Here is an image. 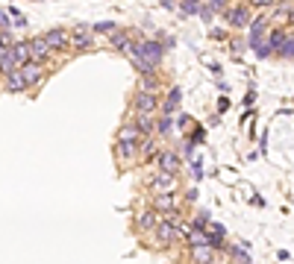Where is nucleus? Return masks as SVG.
<instances>
[{"mask_svg":"<svg viewBox=\"0 0 294 264\" xmlns=\"http://www.w3.org/2000/svg\"><path fill=\"white\" fill-rule=\"evenodd\" d=\"M132 115H156L162 106H159V97L156 94H150V91H138L135 88V94H132Z\"/></svg>","mask_w":294,"mask_h":264,"instance_id":"20e7f679","label":"nucleus"},{"mask_svg":"<svg viewBox=\"0 0 294 264\" xmlns=\"http://www.w3.org/2000/svg\"><path fill=\"white\" fill-rule=\"evenodd\" d=\"M156 165H159V170H165V173H174V176H180V170H183V156H180L177 150H159V159H156Z\"/></svg>","mask_w":294,"mask_h":264,"instance_id":"1a4fd4ad","label":"nucleus"},{"mask_svg":"<svg viewBox=\"0 0 294 264\" xmlns=\"http://www.w3.org/2000/svg\"><path fill=\"white\" fill-rule=\"evenodd\" d=\"M253 53H256L259 59H265V56H271V53H274V50H271V44H268V38H262L259 44L253 47Z\"/></svg>","mask_w":294,"mask_h":264,"instance_id":"cd10ccee","label":"nucleus"},{"mask_svg":"<svg viewBox=\"0 0 294 264\" xmlns=\"http://www.w3.org/2000/svg\"><path fill=\"white\" fill-rule=\"evenodd\" d=\"M189 259L195 264H218V253L212 247H189Z\"/></svg>","mask_w":294,"mask_h":264,"instance_id":"ddd939ff","label":"nucleus"},{"mask_svg":"<svg viewBox=\"0 0 294 264\" xmlns=\"http://www.w3.org/2000/svg\"><path fill=\"white\" fill-rule=\"evenodd\" d=\"M200 9H203V3L200 0H180V15L183 18H189V15H200Z\"/></svg>","mask_w":294,"mask_h":264,"instance_id":"b1692460","label":"nucleus"},{"mask_svg":"<svg viewBox=\"0 0 294 264\" xmlns=\"http://www.w3.org/2000/svg\"><path fill=\"white\" fill-rule=\"evenodd\" d=\"M227 109H229V100H227V97H221V100H218V112H221V115H224V112H227Z\"/></svg>","mask_w":294,"mask_h":264,"instance_id":"c9c22d12","label":"nucleus"},{"mask_svg":"<svg viewBox=\"0 0 294 264\" xmlns=\"http://www.w3.org/2000/svg\"><path fill=\"white\" fill-rule=\"evenodd\" d=\"M189 141H192V144H200V141H206V130H203V127H197L195 135H192Z\"/></svg>","mask_w":294,"mask_h":264,"instance_id":"473e14b6","label":"nucleus"},{"mask_svg":"<svg viewBox=\"0 0 294 264\" xmlns=\"http://www.w3.org/2000/svg\"><path fill=\"white\" fill-rule=\"evenodd\" d=\"M9 18H12V27H27V18L21 15V9L12 6V9H9Z\"/></svg>","mask_w":294,"mask_h":264,"instance_id":"bb28decb","label":"nucleus"},{"mask_svg":"<svg viewBox=\"0 0 294 264\" xmlns=\"http://www.w3.org/2000/svg\"><path fill=\"white\" fill-rule=\"evenodd\" d=\"M192 173H195V179H203V165H200V156L192 159Z\"/></svg>","mask_w":294,"mask_h":264,"instance_id":"7c9ffc66","label":"nucleus"},{"mask_svg":"<svg viewBox=\"0 0 294 264\" xmlns=\"http://www.w3.org/2000/svg\"><path fill=\"white\" fill-rule=\"evenodd\" d=\"M21 70H24V79H27V85H30V88H35V85H41V82H44V65L30 62V65H24Z\"/></svg>","mask_w":294,"mask_h":264,"instance_id":"dca6fc26","label":"nucleus"},{"mask_svg":"<svg viewBox=\"0 0 294 264\" xmlns=\"http://www.w3.org/2000/svg\"><path fill=\"white\" fill-rule=\"evenodd\" d=\"M224 21H227L229 27H235V30L250 27V21H253L250 6H227V9H224Z\"/></svg>","mask_w":294,"mask_h":264,"instance_id":"0eeeda50","label":"nucleus"},{"mask_svg":"<svg viewBox=\"0 0 294 264\" xmlns=\"http://www.w3.org/2000/svg\"><path fill=\"white\" fill-rule=\"evenodd\" d=\"M115 30H118L115 21H100V24H95V33H115Z\"/></svg>","mask_w":294,"mask_h":264,"instance_id":"c756f323","label":"nucleus"},{"mask_svg":"<svg viewBox=\"0 0 294 264\" xmlns=\"http://www.w3.org/2000/svg\"><path fill=\"white\" fill-rule=\"evenodd\" d=\"M265 30H268V18H253V21H250V38H247V47H250V50L265 38Z\"/></svg>","mask_w":294,"mask_h":264,"instance_id":"6ab92c4d","label":"nucleus"},{"mask_svg":"<svg viewBox=\"0 0 294 264\" xmlns=\"http://www.w3.org/2000/svg\"><path fill=\"white\" fill-rule=\"evenodd\" d=\"M132 41H135V38H130L127 30H115V33H109V47L118 50V53H127V50L132 47Z\"/></svg>","mask_w":294,"mask_h":264,"instance_id":"2eb2a0df","label":"nucleus"},{"mask_svg":"<svg viewBox=\"0 0 294 264\" xmlns=\"http://www.w3.org/2000/svg\"><path fill=\"white\" fill-rule=\"evenodd\" d=\"M180 156H183V159H195V144H192L189 138L180 144Z\"/></svg>","mask_w":294,"mask_h":264,"instance_id":"c85d7f7f","label":"nucleus"},{"mask_svg":"<svg viewBox=\"0 0 294 264\" xmlns=\"http://www.w3.org/2000/svg\"><path fill=\"white\" fill-rule=\"evenodd\" d=\"M180 238H183L180 223H174V220H168V217H162V220L156 223V229H153V244H156V247H171V244L180 241Z\"/></svg>","mask_w":294,"mask_h":264,"instance_id":"7ed1b4c3","label":"nucleus"},{"mask_svg":"<svg viewBox=\"0 0 294 264\" xmlns=\"http://www.w3.org/2000/svg\"><path fill=\"white\" fill-rule=\"evenodd\" d=\"M44 38H47V44H50L56 53H68V50H74V47H71V33L62 30V27H50V30L44 33Z\"/></svg>","mask_w":294,"mask_h":264,"instance_id":"6e6552de","label":"nucleus"},{"mask_svg":"<svg viewBox=\"0 0 294 264\" xmlns=\"http://www.w3.org/2000/svg\"><path fill=\"white\" fill-rule=\"evenodd\" d=\"M159 85H162V82H159V76H156V73H144V76L138 79V91H150V94H156V91H159Z\"/></svg>","mask_w":294,"mask_h":264,"instance_id":"4be33fe9","label":"nucleus"},{"mask_svg":"<svg viewBox=\"0 0 294 264\" xmlns=\"http://www.w3.org/2000/svg\"><path fill=\"white\" fill-rule=\"evenodd\" d=\"M180 100H183V88H180V85H171V91H168V97H165V103H162V109H159V112L171 118V115L180 109Z\"/></svg>","mask_w":294,"mask_h":264,"instance_id":"f3484780","label":"nucleus"},{"mask_svg":"<svg viewBox=\"0 0 294 264\" xmlns=\"http://www.w3.org/2000/svg\"><path fill=\"white\" fill-rule=\"evenodd\" d=\"M277 0H247V6L250 9H265V6H274Z\"/></svg>","mask_w":294,"mask_h":264,"instance_id":"2f4dec72","label":"nucleus"},{"mask_svg":"<svg viewBox=\"0 0 294 264\" xmlns=\"http://www.w3.org/2000/svg\"><path fill=\"white\" fill-rule=\"evenodd\" d=\"M268 44H271V50H274V53H283V47L289 44V35L283 33V30H274V33L268 35Z\"/></svg>","mask_w":294,"mask_h":264,"instance_id":"5701e85b","label":"nucleus"},{"mask_svg":"<svg viewBox=\"0 0 294 264\" xmlns=\"http://www.w3.org/2000/svg\"><path fill=\"white\" fill-rule=\"evenodd\" d=\"M162 6H165V9H174V12L180 9V3H177V0H162Z\"/></svg>","mask_w":294,"mask_h":264,"instance_id":"4c0bfd02","label":"nucleus"},{"mask_svg":"<svg viewBox=\"0 0 294 264\" xmlns=\"http://www.w3.org/2000/svg\"><path fill=\"white\" fill-rule=\"evenodd\" d=\"M6 53H9V44H3V41H0V59H3Z\"/></svg>","mask_w":294,"mask_h":264,"instance_id":"a19ab883","label":"nucleus"},{"mask_svg":"<svg viewBox=\"0 0 294 264\" xmlns=\"http://www.w3.org/2000/svg\"><path fill=\"white\" fill-rule=\"evenodd\" d=\"M209 232H212V235H221V238H227V226H224V223H212V226H209Z\"/></svg>","mask_w":294,"mask_h":264,"instance_id":"72a5a7b5","label":"nucleus"},{"mask_svg":"<svg viewBox=\"0 0 294 264\" xmlns=\"http://www.w3.org/2000/svg\"><path fill=\"white\" fill-rule=\"evenodd\" d=\"M115 156H118L124 165L138 162V156H141V141H138V144H135V141H118V144H115Z\"/></svg>","mask_w":294,"mask_h":264,"instance_id":"f8f14e48","label":"nucleus"},{"mask_svg":"<svg viewBox=\"0 0 294 264\" xmlns=\"http://www.w3.org/2000/svg\"><path fill=\"white\" fill-rule=\"evenodd\" d=\"M147 191L156 197V194H174L177 191V176L174 173H165V170H156L150 179H147Z\"/></svg>","mask_w":294,"mask_h":264,"instance_id":"39448f33","label":"nucleus"},{"mask_svg":"<svg viewBox=\"0 0 294 264\" xmlns=\"http://www.w3.org/2000/svg\"><path fill=\"white\" fill-rule=\"evenodd\" d=\"M200 3H203V9H209L212 15H221L229 6V0H200Z\"/></svg>","mask_w":294,"mask_h":264,"instance_id":"a878e982","label":"nucleus"},{"mask_svg":"<svg viewBox=\"0 0 294 264\" xmlns=\"http://www.w3.org/2000/svg\"><path fill=\"white\" fill-rule=\"evenodd\" d=\"M9 50H12V56H15L18 67H24V65H30V62H33V47H30V41H15Z\"/></svg>","mask_w":294,"mask_h":264,"instance_id":"4468645a","label":"nucleus"},{"mask_svg":"<svg viewBox=\"0 0 294 264\" xmlns=\"http://www.w3.org/2000/svg\"><path fill=\"white\" fill-rule=\"evenodd\" d=\"M289 24H294V9H292V15H289Z\"/></svg>","mask_w":294,"mask_h":264,"instance_id":"79ce46f5","label":"nucleus"},{"mask_svg":"<svg viewBox=\"0 0 294 264\" xmlns=\"http://www.w3.org/2000/svg\"><path fill=\"white\" fill-rule=\"evenodd\" d=\"M3 79H6V88H9L12 94H21L24 88H30V85H27V79H24V70H21V67H15V70H12V73H6Z\"/></svg>","mask_w":294,"mask_h":264,"instance_id":"a211bd4d","label":"nucleus"},{"mask_svg":"<svg viewBox=\"0 0 294 264\" xmlns=\"http://www.w3.org/2000/svg\"><path fill=\"white\" fill-rule=\"evenodd\" d=\"M212 38H215V41H224V38H227V33H224V30H212Z\"/></svg>","mask_w":294,"mask_h":264,"instance_id":"e433bc0d","label":"nucleus"},{"mask_svg":"<svg viewBox=\"0 0 294 264\" xmlns=\"http://www.w3.org/2000/svg\"><path fill=\"white\" fill-rule=\"evenodd\" d=\"M253 97H256V91L250 88V91H247V97H244V106H253Z\"/></svg>","mask_w":294,"mask_h":264,"instance_id":"58836bf2","label":"nucleus"},{"mask_svg":"<svg viewBox=\"0 0 294 264\" xmlns=\"http://www.w3.org/2000/svg\"><path fill=\"white\" fill-rule=\"evenodd\" d=\"M159 220H162V214H159L153 205H147V208H141V211L135 214V229L138 232H153Z\"/></svg>","mask_w":294,"mask_h":264,"instance_id":"9b49d317","label":"nucleus"},{"mask_svg":"<svg viewBox=\"0 0 294 264\" xmlns=\"http://www.w3.org/2000/svg\"><path fill=\"white\" fill-rule=\"evenodd\" d=\"M127 56H130V59L141 56V59H147L153 67H159L165 62V44L156 41V38H135L132 47L127 50Z\"/></svg>","mask_w":294,"mask_h":264,"instance_id":"f257e3e1","label":"nucleus"},{"mask_svg":"<svg viewBox=\"0 0 294 264\" xmlns=\"http://www.w3.org/2000/svg\"><path fill=\"white\" fill-rule=\"evenodd\" d=\"M12 27V18H9V12H0V30H9Z\"/></svg>","mask_w":294,"mask_h":264,"instance_id":"f704fd0d","label":"nucleus"},{"mask_svg":"<svg viewBox=\"0 0 294 264\" xmlns=\"http://www.w3.org/2000/svg\"><path fill=\"white\" fill-rule=\"evenodd\" d=\"M174 132V121L168 118V115H162V118H156V135L162 138V135H171Z\"/></svg>","mask_w":294,"mask_h":264,"instance_id":"393cba45","label":"nucleus"},{"mask_svg":"<svg viewBox=\"0 0 294 264\" xmlns=\"http://www.w3.org/2000/svg\"><path fill=\"white\" fill-rule=\"evenodd\" d=\"M30 47H33V62H38V65H47L50 59H53V47L47 44V38L44 35H35V38H30Z\"/></svg>","mask_w":294,"mask_h":264,"instance_id":"9d476101","label":"nucleus"},{"mask_svg":"<svg viewBox=\"0 0 294 264\" xmlns=\"http://www.w3.org/2000/svg\"><path fill=\"white\" fill-rule=\"evenodd\" d=\"M189 121H192V118H189V115H180V118H177V127H186V124H189Z\"/></svg>","mask_w":294,"mask_h":264,"instance_id":"ea45409f","label":"nucleus"},{"mask_svg":"<svg viewBox=\"0 0 294 264\" xmlns=\"http://www.w3.org/2000/svg\"><path fill=\"white\" fill-rule=\"evenodd\" d=\"M132 121L138 124V130H141L144 138H147V135H156V118H153V115H132Z\"/></svg>","mask_w":294,"mask_h":264,"instance_id":"412c9836","label":"nucleus"},{"mask_svg":"<svg viewBox=\"0 0 294 264\" xmlns=\"http://www.w3.org/2000/svg\"><path fill=\"white\" fill-rule=\"evenodd\" d=\"M150 205H153L162 217L174 220V223H180V205H177V197H174V194H156Z\"/></svg>","mask_w":294,"mask_h":264,"instance_id":"423d86ee","label":"nucleus"},{"mask_svg":"<svg viewBox=\"0 0 294 264\" xmlns=\"http://www.w3.org/2000/svg\"><path fill=\"white\" fill-rule=\"evenodd\" d=\"M95 24H74L71 30V47L77 53H92L98 50V38H95Z\"/></svg>","mask_w":294,"mask_h":264,"instance_id":"f03ea898","label":"nucleus"},{"mask_svg":"<svg viewBox=\"0 0 294 264\" xmlns=\"http://www.w3.org/2000/svg\"><path fill=\"white\" fill-rule=\"evenodd\" d=\"M141 138H144V135H141V130H138V124H135V121H124V124H121V130H118V141H135V144H138V141H141Z\"/></svg>","mask_w":294,"mask_h":264,"instance_id":"aec40b11","label":"nucleus"}]
</instances>
